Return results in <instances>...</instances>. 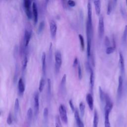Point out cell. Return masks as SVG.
I'll return each instance as SVG.
<instances>
[{
	"label": "cell",
	"instance_id": "6da1fadb",
	"mask_svg": "<svg viewBox=\"0 0 127 127\" xmlns=\"http://www.w3.org/2000/svg\"><path fill=\"white\" fill-rule=\"evenodd\" d=\"M86 33L87 38V56L89 59L91 55V44L93 37V25L92 19V6L90 1L87 4V18L86 24Z\"/></svg>",
	"mask_w": 127,
	"mask_h": 127
},
{
	"label": "cell",
	"instance_id": "7a4b0ae2",
	"mask_svg": "<svg viewBox=\"0 0 127 127\" xmlns=\"http://www.w3.org/2000/svg\"><path fill=\"white\" fill-rule=\"evenodd\" d=\"M55 71L56 74H58L60 72V68L62 64V54L60 51H57L55 53Z\"/></svg>",
	"mask_w": 127,
	"mask_h": 127
},
{
	"label": "cell",
	"instance_id": "3957f363",
	"mask_svg": "<svg viewBox=\"0 0 127 127\" xmlns=\"http://www.w3.org/2000/svg\"><path fill=\"white\" fill-rule=\"evenodd\" d=\"M31 2L32 0H23L25 12L29 19H31L33 16V13L31 10Z\"/></svg>",
	"mask_w": 127,
	"mask_h": 127
},
{
	"label": "cell",
	"instance_id": "277c9868",
	"mask_svg": "<svg viewBox=\"0 0 127 127\" xmlns=\"http://www.w3.org/2000/svg\"><path fill=\"white\" fill-rule=\"evenodd\" d=\"M39 93L38 91H35L33 95L34 100V114L37 117L39 111Z\"/></svg>",
	"mask_w": 127,
	"mask_h": 127
},
{
	"label": "cell",
	"instance_id": "5b68a950",
	"mask_svg": "<svg viewBox=\"0 0 127 127\" xmlns=\"http://www.w3.org/2000/svg\"><path fill=\"white\" fill-rule=\"evenodd\" d=\"M59 111L60 113V117L61 120L64 124H67L68 121V119H67L66 110L65 106L64 104H61L59 108Z\"/></svg>",
	"mask_w": 127,
	"mask_h": 127
},
{
	"label": "cell",
	"instance_id": "8992f818",
	"mask_svg": "<svg viewBox=\"0 0 127 127\" xmlns=\"http://www.w3.org/2000/svg\"><path fill=\"white\" fill-rule=\"evenodd\" d=\"M104 19L102 16H100L98 21V35L100 39H101L104 35Z\"/></svg>",
	"mask_w": 127,
	"mask_h": 127
},
{
	"label": "cell",
	"instance_id": "52a82bcc",
	"mask_svg": "<svg viewBox=\"0 0 127 127\" xmlns=\"http://www.w3.org/2000/svg\"><path fill=\"white\" fill-rule=\"evenodd\" d=\"M50 31L51 38L52 39H55L57 31V25L55 21L53 20H51L50 22Z\"/></svg>",
	"mask_w": 127,
	"mask_h": 127
},
{
	"label": "cell",
	"instance_id": "ba28073f",
	"mask_svg": "<svg viewBox=\"0 0 127 127\" xmlns=\"http://www.w3.org/2000/svg\"><path fill=\"white\" fill-rule=\"evenodd\" d=\"M123 91V78L122 75L119 77V84L117 89V99L120 100L121 99Z\"/></svg>",
	"mask_w": 127,
	"mask_h": 127
},
{
	"label": "cell",
	"instance_id": "9c48e42d",
	"mask_svg": "<svg viewBox=\"0 0 127 127\" xmlns=\"http://www.w3.org/2000/svg\"><path fill=\"white\" fill-rule=\"evenodd\" d=\"M31 38V32L29 30L25 29L23 38V46L27 48L29 45V42Z\"/></svg>",
	"mask_w": 127,
	"mask_h": 127
},
{
	"label": "cell",
	"instance_id": "30bf717a",
	"mask_svg": "<svg viewBox=\"0 0 127 127\" xmlns=\"http://www.w3.org/2000/svg\"><path fill=\"white\" fill-rule=\"evenodd\" d=\"M32 13H33V16L34 19V22L35 24H36L38 22V8L37 5L36 3V2H33L32 3Z\"/></svg>",
	"mask_w": 127,
	"mask_h": 127
},
{
	"label": "cell",
	"instance_id": "8fae6325",
	"mask_svg": "<svg viewBox=\"0 0 127 127\" xmlns=\"http://www.w3.org/2000/svg\"><path fill=\"white\" fill-rule=\"evenodd\" d=\"M66 75L64 74L61 79V83L60 85V92L64 94L66 90Z\"/></svg>",
	"mask_w": 127,
	"mask_h": 127
},
{
	"label": "cell",
	"instance_id": "7c38bea8",
	"mask_svg": "<svg viewBox=\"0 0 127 127\" xmlns=\"http://www.w3.org/2000/svg\"><path fill=\"white\" fill-rule=\"evenodd\" d=\"M119 66L122 75H124L125 73V63L124 56L121 52H119Z\"/></svg>",
	"mask_w": 127,
	"mask_h": 127
},
{
	"label": "cell",
	"instance_id": "4fadbf2b",
	"mask_svg": "<svg viewBox=\"0 0 127 127\" xmlns=\"http://www.w3.org/2000/svg\"><path fill=\"white\" fill-rule=\"evenodd\" d=\"M86 100L89 109L92 111L94 108V100L92 95L90 93H87L86 96Z\"/></svg>",
	"mask_w": 127,
	"mask_h": 127
},
{
	"label": "cell",
	"instance_id": "5bb4252c",
	"mask_svg": "<svg viewBox=\"0 0 127 127\" xmlns=\"http://www.w3.org/2000/svg\"><path fill=\"white\" fill-rule=\"evenodd\" d=\"M18 91L21 96L23 94L25 91V84L22 78H20L18 81Z\"/></svg>",
	"mask_w": 127,
	"mask_h": 127
},
{
	"label": "cell",
	"instance_id": "9a60e30c",
	"mask_svg": "<svg viewBox=\"0 0 127 127\" xmlns=\"http://www.w3.org/2000/svg\"><path fill=\"white\" fill-rule=\"evenodd\" d=\"M42 62V72L44 76L46 75V55L45 52H43L41 58Z\"/></svg>",
	"mask_w": 127,
	"mask_h": 127
},
{
	"label": "cell",
	"instance_id": "2e32d148",
	"mask_svg": "<svg viewBox=\"0 0 127 127\" xmlns=\"http://www.w3.org/2000/svg\"><path fill=\"white\" fill-rule=\"evenodd\" d=\"M90 77H89V86H90V89L91 91V93L93 92V89L94 85V74L93 70L92 69L90 72Z\"/></svg>",
	"mask_w": 127,
	"mask_h": 127
},
{
	"label": "cell",
	"instance_id": "e0dca14e",
	"mask_svg": "<svg viewBox=\"0 0 127 127\" xmlns=\"http://www.w3.org/2000/svg\"><path fill=\"white\" fill-rule=\"evenodd\" d=\"M96 13L99 16L101 12V1L100 0H93Z\"/></svg>",
	"mask_w": 127,
	"mask_h": 127
},
{
	"label": "cell",
	"instance_id": "ac0fdd59",
	"mask_svg": "<svg viewBox=\"0 0 127 127\" xmlns=\"http://www.w3.org/2000/svg\"><path fill=\"white\" fill-rule=\"evenodd\" d=\"M99 123V116L96 110H95L94 112L93 121V127H98Z\"/></svg>",
	"mask_w": 127,
	"mask_h": 127
},
{
	"label": "cell",
	"instance_id": "d6986e66",
	"mask_svg": "<svg viewBox=\"0 0 127 127\" xmlns=\"http://www.w3.org/2000/svg\"><path fill=\"white\" fill-rule=\"evenodd\" d=\"M19 110V102L18 98H16L14 102V112L15 117L17 118L18 113Z\"/></svg>",
	"mask_w": 127,
	"mask_h": 127
},
{
	"label": "cell",
	"instance_id": "ffe728a7",
	"mask_svg": "<svg viewBox=\"0 0 127 127\" xmlns=\"http://www.w3.org/2000/svg\"><path fill=\"white\" fill-rule=\"evenodd\" d=\"M74 118H75L77 126H78L79 125V124L82 122V121L80 118L79 111L77 109H75V110L74 112Z\"/></svg>",
	"mask_w": 127,
	"mask_h": 127
},
{
	"label": "cell",
	"instance_id": "44dd1931",
	"mask_svg": "<svg viewBox=\"0 0 127 127\" xmlns=\"http://www.w3.org/2000/svg\"><path fill=\"white\" fill-rule=\"evenodd\" d=\"M99 97L101 101L102 102L105 101V97H106V94L104 93L103 90H102V88L99 86Z\"/></svg>",
	"mask_w": 127,
	"mask_h": 127
},
{
	"label": "cell",
	"instance_id": "7402d4cb",
	"mask_svg": "<svg viewBox=\"0 0 127 127\" xmlns=\"http://www.w3.org/2000/svg\"><path fill=\"white\" fill-rule=\"evenodd\" d=\"M51 95V81L50 79H47V97L50 99Z\"/></svg>",
	"mask_w": 127,
	"mask_h": 127
},
{
	"label": "cell",
	"instance_id": "603a6c76",
	"mask_svg": "<svg viewBox=\"0 0 127 127\" xmlns=\"http://www.w3.org/2000/svg\"><path fill=\"white\" fill-rule=\"evenodd\" d=\"M33 110L31 108H29L27 111V119L29 123H31L33 118Z\"/></svg>",
	"mask_w": 127,
	"mask_h": 127
},
{
	"label": "cell",
	"instance_id": "cb8c5ba5",
	"mask_svg": "<svg viewBox=\"0 0 127 127\" xmlns=\"http://www.w3.org/2000/svg\"><path fill=\"white\" fill-rule=\"evenodd\" d=\"M79 111H80V113L81 116L82 117H83L84 115L85 108V106L84 103L83 102H81L79 103Z\"/></svg>",
	"mask_w": 127,
	"mask_h": 127
},
{
	"label": "cell",
	"instance_id": "d4e9b609",
	"mask_svg": "<svg viewBox=\"0 0 127 127\" xmlns=\"http://www.w3.org/2000/svg\"><path fill=\"white\" fill-rule=\"evenodd\" d=\"M27 63H28V59H27V57L26 55H25L23 61H22V71H24L27 67Z\"/></svg>",
	"mask_w": 127,
	"mask_h": 127
},
{
	"label": "cell",
	"instance_id": "484cf974",
	"mask_svg": "<svg viewBox=\"0 0 127 127\" xmlns=\"http://www.w3.org/2000/svg\"><path fill=\"white\" fill-rule=\"evenodd\" d=\"M45 79L44 78H42L40 80L39 88H38L39 91L40 92H42V91L43 90L44 88V86H45Z\"/></svg>",
	"mask_w": 127,
	"mask_h": 127
},
{
	"label": "cell",
	"instance_id": "4316f807",
	"mask_svg": "<svg viewBox=\"0 0 127 127\" xmlns=\"http://www.w3.org/2000/svg\"><path fill=\"white\" fill-rule=\"evenodd\" d=\"M104 126L105 127H111L109 121V114H104Z\"/></svg>",
	"mask_w": 127,
	"mask_h": 127
},
{
	"label": "cell",
	"instance_id": "83f0119b",
	"mask_svg": "<svg viewBox=\"0 0 127 127\" xmlns=\"http://www.w3.org/2000/svg\"><path fill=\"white\" fill-rule=\"evenodd\" d=\"M78 38H79V40L80 41L81 50L83 51L84 50V47H85L84 38H83V36H82V35L81 34H79L78 35Z\"/></svg>",
	"mask_w": 127,
	"mask_h": 127
},
{
	"label": "cell",
	"instance_id": "f1b7e54d",
	"mask_svg": "<svg viewBox=\"0 0 127 127\" xmlns=\"http://www.w3.org/2000/svg\"><path fill=\"white\" fill-rule=\"evenodd\" d=\"M44 27H45V22L44 21H42L40 22L38 28V33L39 34H41L42 32V31L44 29Z\"/></svg>",
	"mask_w": 127,
	"mask_h": 127
},
{
	"label": "cell",
	"instance_id": "f546056e",
	"mask_svg": "<svg viewBox=\"0 0 127 127\" xmlns=\"http://www.w3.org/2000/svg\"><path fill=\"white\" fill-rule=\"evenodd\" d=\"M18 73H19V66L17 64L15 66V72H14V74L13 77V81L14 83L17 81V77L18 76Z\"/></svg>",
	"mask_w": 127,
	"mask_h": 127
},
{
	"label": "cell",
	"instance_id": "4dcf8cb0",
	"mask_svg": "<svg viewBox=\"0 0 127 127\" xmlns=\"http://www.w3.org/2000/svg\"><path fill=\"white\" fill-rule=\"evenodd\" d=\"M55 127H62V123L60 120V117L57 115L55 117Z\"/></svg>",
	"mask_w": 127,
	"mask_h": 127
},
{
	"label": "cell",
	"instance_id": "1f68e13d",
	"mask_svg": "<svg viewBox=\"0 0 127 127\" xmlns=\"http://www.w3.org/2000/svg\"><path fill=\"white\" fill-rule=\"evenodd\" d=\"M77 72H78V77L79 80H81L82 78V69L80 63L79 62L77 65Z\"/></svg>",
	"mask_w": 127,
	"mask_h": 127
},
{
	"label": "cell",
	"instance_id": "d6a6232c",
	"mask_svg": "<svg viewBox=\"0 0 127 127\" xmlns=\"http://www.w3.org/2000/svg\"><path fill=\"white\" fill-rule=\"evenodd\" d=\"M127 39V25H126L125 27L124 31L122 37V40L124 43H126Z\"/></svg>",
	"mask_w": 127,
	"mask_h": 127
},
{
	"label": "cell",
	"instance_id": "836d02e7",
	"mask_svg": "<svg viewBox=\"0 0 127 127\" xmlns=\"http://www.w3.org/2000/svg\"><path fill=\"white\" fill-rule=\"evenodd\" d=\"M49 115V110L47 107H45L43 111V117L45 122H47L48 118Z\"/></svg>",
	"mask_w": 127,
	"mask_h": 127
},
{
	"label": "cell",
	"instance_id": "e575fe53",
	"mask_svg": "<svg viewBox=\"0 0 127 127\" xmlns=\"http://www.w3.org/2000/svg\"><path fill=\"white\" fill-rule=\"evenodd\" d=\"M112 10V2L111 0L108 1V5H107V14L108 15H110L111 13Z\"/></svg>",
	"mask_w": 127,
	"mask_h": 127
},
{
	"label": "cell",
	"instance_id": "d590c367",
	"mask_svg": "<svg viewBox=\"0 0 127 127\" xmlns=\"http://www.w3.org/2000/svg\"><path fill=\"white\" fill-rule=\"evenodd\" d=\"M115 49H116V48L113 46H112V47L110 46V47H107L106 50V53L107 55H110V54L113 53L115 51Z\"/></svg>",
	"mask_w": 127,
	"mask_h": 127
},
{
	"label": "cell",
	"instance_id": "8d00e7d4",
	"mask_svg": "<svg viewBox=\"0 0 127 127\" xmlns=\"http://www.w3.org/2000/svg\"><path fill=\"white\" fill-rule=\"evenodd\" d=\"M48 59L49 62L50 63L52 60V44L51 43L50 45L49 48V55H48Z\"/></svg>",
	"mask_w": 127,
	"mask_h": 127
},
{
	"label": "cell",
	"instance_id": "74e56055",
	"mask_svg": "<svg viewBox=\"0 0 127 127\" xmlns=\"http://www.w3.org/2000/svg\"><path fill=\"white\" fill-rule=\"evenodd\" d=\"M6 123L8 125H11L12 123V115L10 113H9L7 119H6Z\"/></svg>",
	"mask_w": 127,
	"mask_h": 127
},
{
	"label": "cell",
	"instance_id": "f35d334b",
	"mask_svg": "<svg viewBox=\"0 0 127 127\" xmlns=\"http://www.w3.org/2000/svg\"><path fill=\"white\" fill-rule=\"evenodd\" d=\"M85 68H86V70L87 71V72L88 73H89L90 71L92 69V67L90 65V64H89V63L88 62H86L85 64Z\"/></svg>",
	"mask_w": 127,
	"mask_h": 127
},
{
	"label": "cell",
	"instance_id": "ab89813d",
	"mask_svg": "<svg viewBox=\"0 0 127 127\" xmlns=\"http://www.w3.org/2000/svg\"><path fill=\"white\" fill-rule=\"evenodd\" d=\"M104 43H105V45L107 47H110V40H109V38H108L107 36H106V37H105Z\"/></svg>",
	"mask_w": 127,
	"mask_h": 127
},
{
	"label": "cell",
	"instance_id": "60d3db41",
	"mask_svg": "<svg viewBox=\"0 0 127 127\" xmlns=\"http://www.w3.org/2000/svg\"><path fill=\"white\" fill-rule=\"evenodd\" d=\"M69 106L70 107L71 110H72V111L73 112H74L75 110V107H74V106L73 105V103L72 100L71 99L69 100Z\"/></svg>",
	"mask_w": 127,
	"mask_h": 127
},
{
	"label": "cell",
	"instance_id": "b9f144b4",
	"mask_svg": "<svg viewBox=\"0 0 127 127\" xmlns=\"http://www.w3.org/2000/svg\"><path fill=\"white\" fill-rule=\"evenodd\" d=\"M67 4L70 7H74L75 5V2L73 0H68Z\"/></svg>",
	"mask_w": 127,
	"mask_h": 127
},
{
	"label": "cell",
	"instance_id": "7bdbcfd3",
	"mask_svg": "<svg viewBox=\"0 0 127 127\" xmlns=\"http://www.w3.org/2000/svg\"><path fill=\"white\" fill-rule=\"evenodd\" d=\"M79 63V61L78 60V59L76 57L75 58V59H74V61H73V67H75L76 66H77V65Z\"/></svg>",
	"mask_w": 127,
	"mask_h": 127
},
{
	"label": "cell",
	"instance_id": "ee69618b",
	"mask_svg": "<svg viewBox=\"0 0 127 127\" xmlns=\"http://www.w3.org/2000/svg\"><path fill=\"white\" fill-rule=\"evenodd\" d=\"M18 47L17 46H16L15 49H14V55H17V53H18Z\"/></svg>",
	"mask_w": 127,
	"mask_h": 127
},
{
	"label": "cell",
	"instance_id": "f6af8a7d",
	"mask_svg": "<svg viewBox=\"0 0 127 127\" xmlns=\"http://www.w3.org/2000/svg\"><path fill=\"white\" fill-rule=\"evenodd\" d=\"M62 0V2H63V4H65V2H66V0Z\"/></svg>",
	"mask_w": 127,
	"mask_h": 127
},
{
	"label": "cell",
	"instance_id": "bcb514c9",
	"mask_svg": "<svg viewBox=\"0 0 127 127\" xmlns=\"http://www.w3.org/2000/svg\"><path fill=\"white\" fill-rule=\"evenodd\" d=\"M45 0V2H46V3L47 4L48 3V2H49V0Z\"/></svg>",
	"mask_w": 127,
	"mask_h": 127
},
{
	"label": "cell",
	"instance_id": "7dc6e473",
	"mask_svg": "<svg viewBox=\"0 0 127 127\" xmlns=\"http://www.w3.org/2000/svg\"><path fill=\"white\" fill-rule=\"evenodd\" d=\"M114 2L116 3V2H117V0H114Z\"/></svg>",
	"mask_w": 127,
	"mask_h": 127
},
{
	"label": "cell",
	"instance_id": "c3c4849f",
	"mask_svg": "<svg viewBox=\"0 0 127 127\" xmlns=\"http://www.w3.org/2000/svg\"><path fill=\"white\" fill-rule=\"evenodd\" d=\"M126 3H127V0H126Z\"/></svg>",
	"mask_w": 127,
	"mask_h": 127
}]
</instances>
